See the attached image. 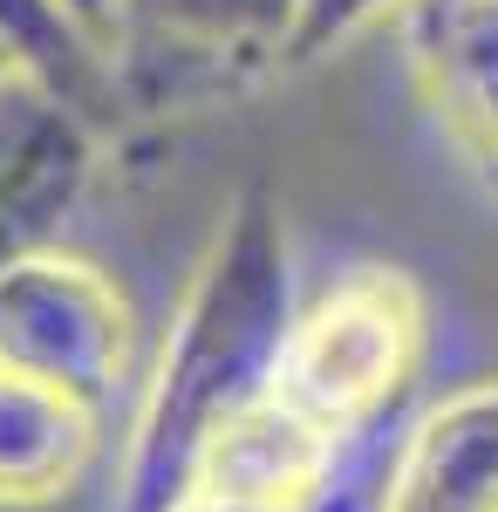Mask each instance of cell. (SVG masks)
I'll list each match as a JSON object with an SVG mask.
<instances>
[{"instance_id": "obj_1", "label": "cell", "mask_w": 498, "mask_h": 512, "mask_svg": "<svg viewBox=\"0 0 498 512\" xmlns=\"http://www.w3.org/2000/svg\"><path fill=\"white\" fill-rule=\"evenodd\" d=\"M294 315L301 294L280 205L267 192L232 198L171 308L157 369L130 424L116 512H178L192 499L212 444L273 390Z\"/></svg>"}, {"instance_id": "obj_2", "label": "cell", "mask_w": 498, "mask_h": 512, "mask_svg": "<svg viewBox=\"0 0 498 512\" xmlns=\"http://www.w3.org/2000/svg\"><path fill=\"white\" fill-rule=\"evenodd\" d=\"M423 342L430 315L417 287L396 267H348L294 315L273 396L328 437H376L417 383Z\"/></svg>"}, {"instance_id": "obj_3", "label": "cell", "mask_w": 498, "mask_h": 512, "mask_svg": "<svg viewBox=\"0 0 498 512\" xmlns=\"http://www.w3.org/2000/svg\"><path fill=\"white\" fill-rule=\"evenodd\" d=\"M0 369L55 383L110 417L116 390L130 383V301L69 246L0 267Z\"/></svg>"}, {"instance_id": "obj_4", "label": "cell", "mask_w": 498, "mask_h": 512, "mask_svg": "<svg viewBox=\"0 0 498 512\" xmlns=\"http://www.w3.org/2000/svg\"><path fill=\"white\" fill-rule=\"evenodd\" d=\"M294 21L301 0H116L110 69L123 62V82L157 103L219 96L287 69Z\"/></svg>"}, {"instance_id": "obj_5", "label": "cell", "mask_w": 498, "mask_h": 512, "mask_svg": "<svg viewBox=\"0 0 498 512\" xmlns=\"http://www.w3.org/2000/svg\"><path fill=\"white\" fill-rule=\"evenodd\" d=\"M96 185V123L76 89L0 62V267L62 246Z\"/></svg>"}, {"instance_id": "obj_6", "label": "cell", "mask_w": 498, "mask_h": 512, "mask_svg": "<svg viewBox=\"0 0 498 512\" xmlns=\"http://www.w3.org/2000/svg\"><path fill=\"white\" fill-rule=\"evenodd\" d=\"M423 110L498 192V0H423L396 21Z\"/></svg>"}, {"instance_id": "obj_7", "label": "cell", "mask_w": 498, "mask_h": 512, "mask_svg": "<svg viewBox=\"0 0 498 512\" xmlns=\"http://www.w3.org/2000/svg\"><path fill=\"white\" fill-rule=\"evenodd\" d=\"M389 512H498V376L464 383L396 437Z\"/></svg>"}, {"instance_id": "obj_8", "label": "cell", "mask_w": 498, "mask_h": 512, "mask_svg": "<svg viewBox=\"0 0 498 512\" xmlns=\"http://www.w3.org/2000/svg\"><path fill=\"white\" fill-rule=\"evenodd\" d=\"M103 451V410L55 383L0 369V506L35 512L69 499Z\"/></svg>"}, {"instance_id": "obj_9", "label": "cell", "mask_w": 498, "mask_h": 512, "mask_svg": "<svg viewBox=\"0 0 498 512\" xmlns=\"http://www.w3.org/2000/svg\"><path fill=\"white\" fill-rule=\"evenodd\" d=\"M0 48H7L14 62L41 69L48 82L76 89L89 110H96L103 96H116L110 55H103L96 41L82 35L76 14H69L62 0H0Z\"/></svg>"}, {"instance_id": "obj_10", "label": "cell", "mask_w": 498, "mask_h": 512, "mask_svg": "<svg viewBox=\"0 0 498 512\" xmlns=\"http://www.w3.org/2000/svg\"><path fill=\"white\" fill-rule=\"evenodd\" d=\"M410 7H423V0H301V21H294V41H287V69L342 55L348 41L403 21Z\"/></svg>"}, {"instance_id": "obj_11", "label": "cell", "mask_w": 498, "mask_h": 512, "mask_svg": "<svg viewBox=\"0 0 498 512\" xmlns=\"http://www.w3.org/2000/svg\"><path fill=\"white\" fill-rule=\"evenodd\" d=\"M62 7L76 14L82 35H89L96 48H103V55H110V48H116V0H62Z\"/></svg>"}, {"instance_id": "obj_12", "label": "cell", "mask_w": 498, "mask_h": 512, "mask_svg": "<svg viewBox=\"0 0 498 512\" xmlns=\"http://www.w3.org/2000/svg\"><path fill=\"white\" fill-rule=\"evenodd\" d=\"M178 512H287V506H267V499H246V492H226V485H198L192 499Z\"/></svg>"}, {"instance_id": "obj_13", "label": "cell", "mask_w": 498, "mask_h": 512, "mask_svg": "<svg viewBox=\"0 0 498 512\" xmlns=\"http://www.w3.org/2000/svg\"><path fill=\"white\" fill-rule=\"evenodd\" d=\"M0 62H14V55H7V48H0Z\"/></svg>"}]
</instances>
